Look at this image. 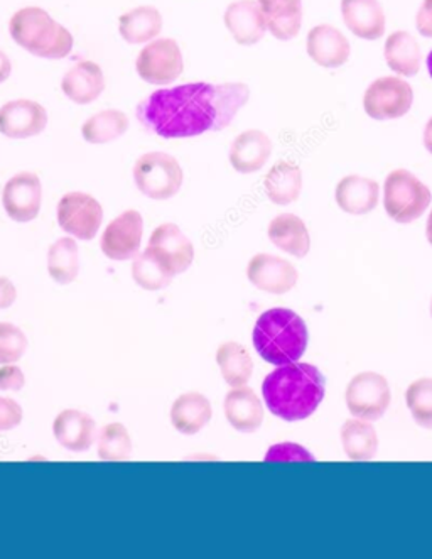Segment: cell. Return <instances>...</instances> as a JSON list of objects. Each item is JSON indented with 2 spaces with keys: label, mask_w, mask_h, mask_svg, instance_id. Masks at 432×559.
Here are the masks:
<instances>
[{
  "label": "cell",
  "mask_w": 432,
  "mask_h": 559,
  "mask_svg": "<svg viewBox=\"0 0 432 559\" xmlns=\"http://www.w3.org/2000/svg\"><path fill=\"white\" fill-rule=\"evenodd\" d=\"M406 401L413 421L422 428L432 429V379L412 382L407 389Z\"/></svg>",
  "instance_id": "d590c367"
},
{
  "label": "cell",
  "mask_w": 432,
  "mask_h": 559,
  "mask_svg": "<svg viewBox=\"0 0 432 559\" xmlns=\"http://www.w3.org/2000/svg\"><path fill=\"white\" fill-rule=\"evenodd\" d=\"M11 61L5 57L4 52L0 51V83H4L11 76Z\"/></svg>",
  "instance_id": "7bdbcfd3"
},
{
  "label": "cell",
  "mask_w": 432,
  "mask_h": 559,
  "mask_svg": "<svg viewBox=\"0 0 432 559\" xmlns=\"http://www.w3.org/2000/svg\"><path fill=\"white\" fill-rule=\"evenodd\" d=\"M249 98L245 83H188L156 90L139 102L135 116L147 134L163 139L197 138L227 129Z\"/></svg>",
  "instance_id": "6da1fadb"
},
{
  "label": "cell",
  "mask_w": 432,
  "mask_h": 559,
  "mask_svg": "<svg viewBox=\"0 0 432 559\" xmlns=\"http://www.w3.org/2000/svg\"><path fill=\"white\" fill-rule=\"evenodd\" d=\"M431 190L407 169H395L385 179L384 206L397 224H410L431 205Z\"/></svg>",
  "instance_id": "5b68a950"
},
{
  "label": "cell",
  "mask_w": 432,
  "mask_h": 559,
  "mask_svg": "<svg viewBox=\"0 0 432 559\" xmlns=\"http://www.w3.org/2000/svg\"><path fill=\"white\" fill-rule=\"evenodd\" d=\"M128 129L129 119L125 114L120 110H104L83 123L82 134L89 144H107L122 138Z\"/></svg>",
  "instance_id": "d6a6232c"
},
{
  "label": "cell",
  "mask_w": 432,
  "mask_h": 559,
  "mask_svg": "<svg viewBox=\"0 0 432 559\" xmlns=\"http://www.w3.org/2000/svg\"><path fill=\"white\" fill-rule=\"evenodd\" d=\"M273 154V141L257 129L242 132L231 142L230 165L237 173L252 175L261 171Z\"/></svg>",
  "instance_id": "d6986e66"
},
{
  "label": "cell",
  "mask_w": 432,
  "mask_h": 559,
  "mask_svg": "<svg viewBox=\"0 0 432 559\" xmlns=\"http://www.w3.org/2000/svg\"><path fill=\"white\" fill-rule=\"evenodd\" d=\"M26 384V377L17 366L5 364L0 369V391H21Z\"/></svg>",
  "instance_id": "ab89813d"
},
{
  "label": "cell",
  "mask_w": 432,
  "mask_h": 559,
  "mask_svg": "<svg viewBox=\"0 0 432 559\" xmlns=\"http://www.w3.org/2000/svg\"><path fill=\"white\" fill-rule=\"evenodd\" d=\"M345 26L365 41H376L385 33V14L379 0H341Z\"/></svg>",
  "instance_id": "ac0fdd59"
},
{
  "label": "cell",
  "mask_w": 432,
  "mask_h": 559,
  "mask_svg": "<svg viewBox=\"0 0 432 559\" xmlns=\"http://www.w3.org/2000/svg\"><path fill=\"white\" fill-rule=\"evenodd\" d=\"M216 362L230 388H242L254 372V362L249 350L237 342H227L216 352Z\"/></svg>",
  "instance_id": "f546056e"
},
{
  "label": "cell",
  "mask_w": 432,
  "mask_h": 559,
  "mask_svg": "<svg viewBox=\"0 0 432 559\" xmlns=\"http://www.w3.org/2000/svg\"><path fill=\"white\" fill-rule=\"evenodd\" d=\"M52 432L61 447L70 452L82 453L94 444L97 425L88 414L79 409H67L58 414Z\"/></svg>",
  "instance_id": "ffe728a7"
},
{
  "label": "cell",
  "mask_w": 432,
  "mask_h": 559,
  "mask_svg": "<svg viewBox=\"0 0 432 559\" xmlns=\"http://www.w3.org/2000/svg\"><path fill=\"white\" fill-rule=\"evenodd\" d=\"M305 49L311 60L321 68L344 67L350 60L351 46L341 31L329 24L314 26L305 38Z\"/></svg>",
  "instance_id": "2e32d148"
},
{
  "label": "cell",
  "mask_w": 432,
  "mask_h": 559,
  "mask_svg": "<svg viewBox=\"0 0 432 559\" xmlns=\"http://www.w3.org/2000/svg\"><path fill=\"white\" fill-rule=\"evenodd\" d=\"M425 236H428L429 243L432 246V212L428 218V227H425Z\"/></svg>",
  "instance_id": "f6af8a7d"
},
{
  "label": "cell",
  "mask_w": 432,
  "mask_h": 559,
  "mask_svg": "<svg viewBox=\"0 0 432 559\" xmlns=\"http://www.w3.org/2000/svg\"><path fill=\"white\" fill-rule=\"evenodd\" d=\"M135 68L144 82L151 85H169L183 73V52L175 39H156L139 52Z\"/></svg>",
  "instance_id": "9c48e42d"
},
{
  "label": "cell",
  "mask_w": 432,
  "mask_h": 559,
  "mask_svg": "<svg viewBox=\"0 0 432 559\" xmlns=\"http://www.w3.org/2000/svg\"><path fill=\"white\" fill-rule=\"evenodd\" d=\"M391 388L381 373L362 372L347 388V406L355 418L376 421L391 406Z\"/></svg>",
  "instance_id": "ba28073f"
},
{
  "label": "cell",
  "mask_w": 432,
  "mask_h": 559,
  "mask_svg": "<svg viewBox=\"0 0 432 559\" xmlns=\"http://www.w3.org/2000/svg\"><path fill=\"white\" fill-rule=\"evenodd\" d=\"M267 29L279 41H291L302 24V0H257Z\"/></svg>",
  "instance_id": "cb8c5ba5"
},
{
  "label": "cell",
  "mask_w": 432,
  "mask_h": 559,
  "mask_svg": "<svg viewBox=\"0 0 432 559\" xmlns=\"http://www.w3.org/2000/svg\"><path fill=\"white\" fill-rule=\"evenodd\" d=\"M247 276L261 292L271 295H286L298 284V269L286 261L271 254H257L250 259Z\"/></svg>",
  "instance_id": "5bb4252c"
},
{
  "label": "cell",
  "mask_w": 432,
  "mask_h": 559,
  "mask_svg": "<svg viewBox=\"0 0 432 559\" xmlns=\"http://www.w3.org/2000/svg\"><path fill=\"white\" fill-rule=\"evenodd\" d=\"M79 246L71 237H63L49 247L48 273L58 284H71L79 277Z\"/></svg>",
  "instance_id": "1f68e13d"
},
{
  "label": "cell",
  "mask_w": 432,
  "mask_h": 559,
  "mask_svg": "<svg viewBox=\"0 0 432 559\" xmlns=\"http://www.w3.org/2000/svg\"><path fill=\"white\" fill-rule=\"evenodd\" d=\"M425 63H428L429 75H431V79H432V51L429 52L428 61H425Z\"/></svg>",
  "instance_id": "bcb514c9"
},
{
  "label": "cell",
  "mask_w": 432,
  "mask_h": 559,
  "mask_svg": "<svg viewBox=\"0 0 432 559\" xmlns=\"http://www.w3.org/2000/svg\"><path fill=\"white\" fill-rule=\"evenodd\" d=\"M17 299L14 284L8 277H0V310L11 308Z\"/></svg>",
  "instance_id": "b9f144b4"
},
{
  "label": "cell",
  "mask_w": 432,
  "mask_h": 559,
  "mask_svg": "<svg viewBox=\"0 0 432 559\" xmlns=\"http://www.w3.org/2000/svg\"><path fill=\"white\" fill-rule=\"evenodd\" d=\"M119 31L125 41L142 45L159 36L163 31V15L153 5H142L120 17Z\"/></svg>",
  "instance_id": "f1b7e54d"
},
{
  "label": "cell",
  "mask_w": 432,
  "mask_h": 559,
  "mask_svg": "<svg viewBox=\"0 0 432 559\" xmlns=\"http://www.w3.org/2000/svg\"><path fill=\"white\" fill-rule=\"evenodd\" d=\"M43 187L39 176L24 171L5 183L2 191V205L12 221L27 224L39 215Z\"/></svg>",
  "instance_id": "4fadbf2b"
},
{
  "label": "cell",
  "mask_w": 432,
  "mask_h": 559,
  "mask_svg": "<svg viewBox=\"0 0 432 559\" xmlns=\"http://www.w3.org/2000/svg\"><path fill=\"white\" fill-rule=\"evenodd\" d=\"M225 26L239 45H257L267 31L264 12L257 0H239L228 5L225 12Z\"/></svg>",
  "instance_id": "e0dca14e"
},
{
  "label": "cell",
  "mask_w": 432,
  "mask_h": 559,
  "mask_svg": "<svg viewBox=\"0 0 432 559\" xmlns=\"http://www.w3.org/2000/svg\"><path fill=\"white\" fill-rule=\"evenodd\" d=\"M254 347L265 362L286 366L298 362L308 347L304 320L286 308H274L261 314L255 323Z\"/></svg>",
  "instance_id": "3957f363"
},
{
  "label": "cell",
  "mask_w": 432,
  "mask_h": 559,
  "mask_svg": "<svg viewBox=\"0 0 432 559\" xmlns=\"http://www.w3.org/2000/svg\"><path fill=\"white\" fill-rule=\"evenodd\" d=\"M132 277L135 283L146 292H159L169 286L172 281L171 274L163 267L159 261L151 252H142L134 259L132 264Z\"/></svg>",
  "instance_id": "e575fe53"
},
{
  "label": "cell",
  "mask_w": 432,
  "mask_h": 559,
  "mask_svg": "<svg viewBox=\"0 0 432 559\" xmlns=\"http://www.w3.org/2000/svg\"><path fill=\"white\" fill-rule=\"evenodd\" d=\"M139 191L153 200H169L183 187V168L166 153H147L134 166Z\"/></svg>",
  "instance_id": "8992f818"
},
{
  "label": "cell",
  "mask_w": 432,
  "mask_h": 559,
  "mask_svg": "<svg viewBox=\"0 0 432 559\" xmlns=\"http://www.w3.org/2000/svg\"><path fill=\"white\" fill-rule=\"evenodd\" d=\"M412 86L399 76H382L367 88L363 108L373 120H395L412 107Z\"/></svg>",
  "instance_id": "52a82bcc"
},
{
  "label": "cell",
  "mask_w": 432,
  "mask_h": 559,
  "mask_svg": "<svg viewBox=\"0 0 432 559\" xmlns=\"http://www.w3.org/2000/svg\"><path fill=\"white\" fill-rule=\"evenodd\" d=\"M27 350V336L20 326L0 323V364H14L23 358Z\"/></svg>",
  "instance_id": "8d00e7d4"
},
{
  "label": "cell",
  "mask_w": 432,
  "mask_h": 559,
  "mask_svg": "<svg viewBox=\"0 0 432 559\" xmlns=\"http://www.w3.org/2000/svg\"><path fill=\"white\" fill-rule=\"evenodd\" d=\"M9 33L21 48L34 57L61 60L73 49V36L41 8H26L15 12L9 23Z\"/></svg>",
  "instance_id": "277c9868"
},
{
  "label": "cell",
  "mask_w": 432,
  "mask_h": 559,
  "mask_svg": "<svg viewBox=\"0 0 432 559\" xmlns=\"http://www.w3.org/2000/svg\"><path fill=\"white\" fill-rule=\"evenodd\" d=\"M132 453L131 435L120 423L105 426L98 437V459L105 462H122Z\"/></svg>",
  "instance_id": "836d02e7"
},
{
  "label": "cell",
  "mask_w": 432,
  "mask_h": 559,
  "mask_svg": "<svg viewBox=\"0 0 432 559\" xmlns=\"http://www.w3.org/2000/svg\"><path fill=\"white\" fill-rule=\"evenodd\" d=\"M144 221L137 210H128L110 222L101 236V252L112 261H129L141 249Z\"/></svg>",
  "instance_id": "7c38bea8"
},
{
  "label": "cell",
  "mask_w": 432,
  "mask_h": 559,
  "mask_svg": "<svg viewBox=\"0 0 432 559\" xmlns=\"http://www.w3.org/2000/svg\"><path fill=\"white\" fill-rule=\"evenodd\" d=\"M225 416L237 431L255 432L264 423V406L252 389L242 385L225 397Z\"/></svg>",
  "instance_id": "7402d4cb"
},
{
  "label": "cell",
  "mask_w": 432,
  "mask_h": 559,
  "mask_svg": "<svg viewBox=\"0 0 432 559\" xmlns=\"http://www.w3.org/2000/svg\"><path fill=\"white\" fill-rule=\"evenodd\" d=\"M265 460H267V462H271V460H279V462H289V460H292V462H296V460H314V456L305 452L304 448L298 447V444L284 443L268 448Z\"/></svg>",
  "instance_id": "f35d334b"
},
{
  "label": "cell",
  "mask_w": 432,
  "mask_h": 559,
  "mask_svg": "<svg viewBox=\"0 0 432 559\" xmlns=\"http://www.w3.org/2000/svg\"><path fill=\"white\" fill-rule=\"evenodd\" d=\"M212 416V404H209L208 397L200 394V392H188V394L179 395L172 404V426L179 432L188 435V437L202 431L208 425Z\"/></svg>",
  "instance_id": "484cf974"
},
{
  "label": "cell",
  "mask_w": 432,
  "mask_h": 559,
  "mask_svg": "<svg viewBox=\"0 0 432 559\" xmlns=\"http://www.w3.org/2000/svg\"><path fill=\"white\" fill-rule=\"evenodd\" d=\"M265 193L276 205H291L302 190V173L298 165L280 160L265 176Z\"/></svg>",
  "instance_id": "83f0119b"
},
{
  "label": "cell",
  "mask_w": 432,
  "mask_h": 559,
  "mask_svg": "<svg viewBox=\"0 0 432 559\" xmlns=\"http://www.w3.org/2000/svg\"><path fill=\"white\" fill-rule=\"evenodd\" d=\"M381 197V187L376 181L363 176H345L335 191V200L339 209L350 215H367L375 210Z\"/></svg>",
  "instance_id": "44dd1931"
},
{
  "label": "cell",
  "mask_w": 432,
  "mask_h": 559,
  "mask_svg": "<svg viewBox=\"0 0 432 559\" xmlns=\"http://www.w3.org/2000/svg\"><path fill=\"white\" fill-rule=\"evenodd\" d=\"M64 95L79 105H88L105 90L104 73L94 61H80L68 71L61 82Z\"/></svg>",
  "instance_id": "603a6c76"
},
{
  "label": "cell",
  "mask_w": 432,
  "mask_h": 559,
  "mask_svg": "<svg viewBox=\"0 0 432 559\" xmlns=\"http://www.w3.org/2000/svg\"><path fill=\"white\" fill-rule=\"evenodd\" d=\"M324 377L311 364H286L268 373L262 384L268 411L284 421H301L324 400Z\"/></svg>",
  "instance_id": "7a4b0ae2"
},
{
  "label": "cell",
  "mask_w": 432,
  "mask_h": 559,
  "mask_svg": "<svg viewBox=\"0 0 432 559\" xmlns=\"http://www.w3.org/2000/svg\"><path fill=\"white\" fill-rule=\"evenodd\" d=\"M48 126V112L34 100H14L0 108V134L27 139L41 134Z\"/></svg>",
  "instance_id": "9a60e30c"
},
{
  "label": "cell",
  "mask_w": 432,
  "mask_h": 559,
  "mask_svg": "<svg viewBox=\"0 0 432 559\" xmlns=\"http://www.w3.org/2000/svg\"><path fill=\"white\" fill-rule=\"evenodd\" d=\"M385 61L400 76H416L421 70V46L412 34L397 31L385 41Z\"/></svg>",
  "instance_id": "4316f807"
},
{
  "label": "cell",
  "mask_w": 432,
  "mask_h": 559,
  "mask_svg": "<svg viewBox=\"0 0 432 559\" xmlns=\"http://www.w3.org/2000/svg\"><path fill=\"white\" fill-rule=\"evenodd\" d=\"M424 147L428 150V153L432 154V117L428 120V123H425Z\"/></svg>",
  "instance_id": "ee69618b"
},
{
  "label": "cell",
  "mask_w": 432,
  "mask_h": 559,
  "mask_svg": "<svg viewBox=\"0 0 432 559\" xmlns=\"http://www.w3.org/2000/svg\"><path fill=\"white\" fill-rule=\"evenodd\" d=\"M431 313H432V302H431Z\"/></svg>",
  "instance_id": "7dc6e473"
},
{
  "label": "cell",
  "mask_w": 432,
  "mask_h": 559,
  "mask_svg": "<svg viewBox=\"0 0 432 559\" xmlns=\"http://www.w3.org/2000/svg\"><path fill=\"white\" fill-rule=\"evenodd\" d=\"M268 239L274 246L298 259L305 258L310 252V231L304 222L292 213H283L271 222Z\"/></svg>",
  "instance_id": "d4e9b609"
},
{
  "label": "cell",
  "mask_w": 432,
  "mask_h": 559,
  "mask_svg": "<svg viewBox=\"0 0 432 559\" xmlns=\"http://www.w3.org/2000/svg\"><path fill=\"white\" fill-rule=\"evenodd\" d=\"M416 27L424 38H432V0H424L416 15Z\"/></svg>",
  "instance_id": "60d3db41"
},
{
  "label": "cell",
  "mask_w": 432,
  "mask_h": 559,
  "mask_svg": "<svg viewBox=\"0 0 432 559\" xmlns=\"http://www.w3.org/2000/svg\"><path fill=\"white\" fill-rule=\"evenodd\" d=\"M341 443L348 459L357 462L372 460L379 450L375 428L365 419H348L341 428Z\"/></svg>",
  "instance_id": "4dcf8cb0"
},
{
  "label": "cell",
  "mask_w": 432,
  "mask_h": 559,
  "mask_svg": "<svg viewBox=\"0 0 432 559\" xmlns=\"http://www.w3.org/2000/svg\"><path fill=\"white\" fill-rule=\"evenodd\" d=\"M23 421V407L9 397H0V431L17 428Z\"/></svg>",
  "instance_id": "74e56055"
},
{
  "label": "cell",
  "mask_w": 432,
  "mask_h": 559,
  "mask_svg": "<svg viewBox=\"0 0 432 559\" xmlns=\"http://www.w3.org/2000/svg\"><path fill=\"white\" fill-rule=\"evenodd\" d=\"M104 209L86 193H68L58 203V224L75 239L92 240L100 230Z\"/></svg>",
  "instance_id": "30bf717a"
},
{
  "label": "cell",
  "mask_w": 432,
  "mask_h": 559,
  "mask_svg": "<svg viewBox=\"0 0 432 559\" xmlns=\"http://www.w3.org/2000/svg\"><path fill=\"white\" fill-rule=\"evenodd\" d=\"M147 252L154 255L172 277L184 273L194 261V247L175 224H163L153 231Z\"/></svg>",
  "instance_id": "8fae6325"
}]
</instances>
